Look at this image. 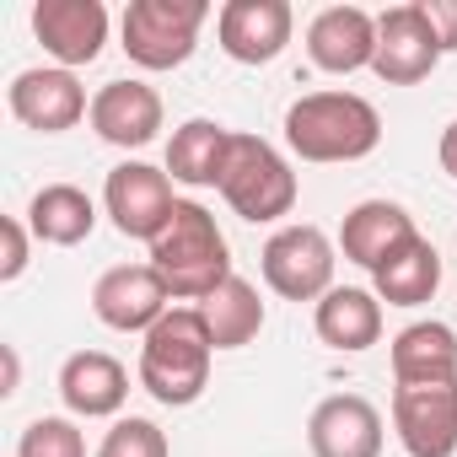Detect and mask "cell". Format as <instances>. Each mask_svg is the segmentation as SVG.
<instances>
[{"label":"cell","instance_id":"1","mask_svg":"<svg viewBox=\"0 0 457 457\" xmlns=\"http://www.w3.org/2000/svg\"><path fill=\"white\" fill-rule=\"evenodd\" d=\"M151 270L167 280L172 302H204L232 280V248L215 215L199 199H178L172 220L162 226V237L151 243Z\"/></svg>","mask_w":457,"mask_h":457},{"label":"cell","instance_id":"2","mask_svg":"<svg viewBox=\"0 0 457 457\" xmlns=\"http://www.w3.org/2000/svg\"><path fill=\"white\" fill-rule=\"evenodd\" d=\"M210 355H215V339L204 312L172 307L140 345V387L167 409H188L210 387Z\"/></svg>","mask_w":457,"mask_h":457},{"label":"cell","instance_id":"3","mask_svg":"<svg viewBox=\"0 0 457 457\" xmlns=\"http://www.w3.org/2000/svg\"><path fill=\"white\" fill-rule=\"evenodd\" d=\"M382 140V113L355 92H307L286 108V145L302 162H361Z\"/></svg>","mask_w":457,"mask_h":457},{"label":"cell","instance_id":"4","mask_svg":"<svg viewBox=\"0 0 457 457\" xmlns=\"http://www.w3.org/2000/svg\"><path fill=\"white\" fill-rule=\"evenodd\" d=\"M220 199L232 204L243 220H280L296 210V172L291 162L259 140V135H232V156H226V172H220Z\"/></svg>","mask_w":457,"mask_h":457},{"label":"cell","instance_id":"5","mask_svg":"<svg viewBox=\"0 0 457 457\" xmlns=\"http://www.w3.org/2000/svg\"><path fill=\"white\" fill-rule=\"evenodd\" d=\"M204 17H210L204 0H129L119 22L124 54L140 71H178L199 49Z\"/></svg>","mask_w":457,"mask_h":457},{"label":"cell","instance_id":"6","mask_svg":"<svg viewBox=\"0 0 457 457\" xmlns=\"http://www.w3.org/2000/svg\"><path fill=\"white\" fill-rule=\"evenodd\" d=\"M334 243L323 226H280V232L264 243L259 253V270H264V286L286 302H323L334 291Z\"/></svg>","mask_w":457,"mask_h":457},{"label":"cell","instance_id":"7","mask_svg":"<svg viewBox=\"0 0 457 457\" xmlns=\"http://www.w3.org/2000/svg\"><path fill=\"white\" fill-rule=\"evenodd\" d=\"M103 210L113 215V226L124 237H140V243H156L162 226L172 220L178 210V194H172V178L151 162H119L103 183Z\"/></svg>","mask_w":457,"mask_h":457},{"label":"cell","instance_id":"8","mask_svg":"<svg viewBox=\"0 0 457 457\" xmlns=\"http://www.w3.org/2000/svg\"><path fill=\"white\" fill-rule=\"evenodd\" d=\"M6 103H12V119L38 129V135H65L76 129L81 119H92V97L87 87L76 81V71H60V65H33L22 71L12 87H6Z\"/></svg>","mask_w":457,"mask_h":457},{"label":"cell","instance_id":"9","mask_svg":"<svg viewBox=\"0 0 457 457\" xmlns=\"http://www.w3.org/2000/svg\"><path fill=\"white\" fill-rule=\"evenodd\" d=\"M92 312L113 334H151L172 312V291H167V280L151 264H119V270L97 275Z\"/></svg>","mask_w":457,"mask_h":457},{"label":"cell","instance_id":"10","mask_svg":"<svg viewBox=\"0 0 457 457\" xmlns=\"http://www.w3.org/2000/svg\"><path fill=\"white\" fill-rule=\"evenodd\" d=\"M393 430L409 457L457 452V382H403L393 393Z\"/></svg>","mask_w":457,"mask_h":457},{"label":"cell","instance_id":"11","mask_svg":"<svg viewBox=\"0 0 457 457\" xmlns=\"http://www.w3.org/2000/svg\"><path fill=\"white\" fill-rule=\"evenodd\" d=\"M291 33H296L291 0H226L215 12V38H220L226 60H237V65L280 60Z\"/></svg>","mask_w":457,"mask_h":457},{"label":"cell","instance_id":"12","mask_svg":"<svg viewBox=\"0 0 457 457\" xmlns=\"http://www.w3.org/2000/svg\"><path fill=\"white\" fill-rule=\"evenodd\" d=\"M436 65H441V44H436V33L425 22V6H420V0H409V6H387L377 17V60H371V71L387 87H414Z\"/></svg>","mask_w":457,"mask_h":457},{"label":"cell","instance_id":"13","mask_svg":"<svg viewBox=\"0 0 457 457\" xmlns=\"http://www.w3.org/2000/svg\"><path fill=\"white\" fill-rule=\"evenodd\" d=\"M33 33L44 54L60 71L92 65L108 44V6L103 0H38L33 6Z\"/></svg>","mask_w":457,"mask_h":457},{"label":"cell","instance_id":"14","mask_svg":"<svg viewBox=\"0 0 457 457\" xmlns=\"http://www.w3.org/2000/svg\"><path fill=\"white\" fill-rule=\"evenodd\" d=\"M312 457H382V414L361 393H334L307 420Z\"/></svg>","mask_w":457,"mask_h":457},{"label":"cell","instance_id":"15","mask_svg":"<svg viewBox=\"0 0 457 457\" xmlns=\"http://www.w3.org/2000/svg\"><path fill=\"white\" fill-rule=\"evenodd\" d=\"M307 54L328 76H355L371 71L377 60V17L361 6H328L307 22Z\"/></svg>","mask_w":457,"mask_h":457},{"label":"cell","instance_id":"16","mask_svg":"<svg viewBox=\"0 0 457 457\" xmlns=\"http://www.w3.org/2000/svg\"><path fill=\"white\" fill-rule=\"evenodd\" d=\"M92 129H97V140H108L119 151L151 145L156 129H162V97H156V87H145V81H108V87H97V97H92Z\"/></svg>","mask_w":457,"mask_h":457},{"label":"cell","instance_id":"17","mask_svg":"<svg viewBox=\"0 0 457 457\" xmlns=\"http://www.w3.org/2000/svg\"><path fill=\"white\" fill-rule=\"evenodd\" d=\"M420 232H414V215L403 210V204H393V199H361L350 215H345V226H339V248H345V259L350 264H361V270H377V264H387L403 243H414Z\"/></svg>","mask_w":457,"mask_h":457},{"label":"cell","instance_id":"18","mask_svg":"<svg viewBox=\"0 0 457 457\" xmlns=\"http://www.w3.org/2000/svg\"><path fill=\"white\" fill-rule=\"evenodd\" d=\"M60 398L71 414L81 420H108L124 409L129 398V371L124 361H113L108 350H76L65 366H60Z\"/></svg>","mask_w":457,"mask_h":457},{"label":"cell","instance_id":"19","mask_svg":"<svg viewBox=\"0 0 457 457\" xmlns=\"http://www.w3.org/2000/svg\"><path fill=\"white\" fill-rule=\"evenodd\" d=\"M312 323H318V339H323L328 350L361 355V350H371V345L382 339V302H377V291L334 286V291L318 302Z\"/></svg>","mask_w":457,"mask_h":457},{"label":"cell","instance_id":"20","mask_svg":"<svg viewBox=\"0 0 457 457\" xmlns=\"http://www.w3.org/2000/svg\"><path fill=\"white\" fill-rule=\"evenodd\" d=\"M232 135L215 119H188L183 129H172L167 140V172L172 183H188V188H220V172H226V156H232Z\"/></svg>","mask_w":457,"mask_h":457},{"label":"cell","instance_id":"21","mask_svg":"<svg viewBox=\"0 0 457 457\" xmlns=\"http://www.w3.org/2000/svg\"><path fill=\"white\" fill-rule=\"evenodd\" d=\"M92 226H97V204L87 188L76 183H44L28 204V232L49 248H76L92 237Z\"/></svg>","mask_w":457,"mask_h":457},{"label":"cell","instance_id":"22","mask_svg":"<svg viewBox=\"0 0 457 457\" xmlns=\"http://www.w3.org/2000/svg\"><path fill=\"white\" fill-rule=\"evenodd\" d=\"M371 291L387 307H425L441 291V253H436V243L430 237L403 243L387 264L371 270Z\"/></svg>","mask_w":457,"mask_h":457},{"label":"cell","instance_id":"23","mask_svg":"<svg viewBox=\"0 0 457 457\" xmlns=\"http://www.w3.org/2000/svg\"><path fill=\"white\" fill-rule=\"evenodd\" d=\"M393 382H457V334L436 318L409 323L393 339Z\"/></svg>","mask_w":457,"mask_h":457},{"label":"cell","instance_id":"24","mask_svg":"<svg viewBox=\"0 0 457 457\" xmlns=\"http://www.w3.org/2000/svg\"><path fill=\"white\" fill-rule=\"evenodd\" d=\"M199 312H204V323H210L215 350H243V345H253L259 328H264V296H259V286L243 280V275H232L215 296H204Z\"/></svg>","mask_w":457,"mask_h":457},{"label":"cell","instance_id":"25","mask_svg":"<svg viewBox=\"0 0 457 457\" xmlns=\"http://www.w3.org/2000/svg\"><path fill=\"white\" fill-rule=\"evenodd\" d=\"M17 457H87V436L76 430V420L65 414H44L22 430Z\"/></svg>","mask_w":457,"mask_h":457},{"label":"cell","instance_id":"26","mask_svg":"<svg viewBox=\"0 0 457 457\" xmlns=\"http://www.w3.org/2000/svg\"><path fill=\"white\" fill-rule=\"evenodd\" d=\"M97 457H172V446H167V430H162L156 420L124 414V420H113V430L103 436Z\"/></svg>","mask_w":457,"mask_h":457},{"label":"cell","instance_id":"27","mask_svg":"<svg viewBox=\"0 0 457 457\" xmlns=\"http://www.w3.org/2000/svg\"><path fill=\"white\" fill-rule=\"evenodd\" d=\"M0 243H6V253H0V280L12 286L28 270V226L17 215H6V220H0Z\"/></svg>","mask_w":457,"mask_h":457},{"label":"cell","instance_id":"28","mask_svg":"<svg viewBox=\"0 0 457 457\" xmlns=\"http://www.w3.org/2000/svg\"><path fill=\"white\" fill-rule=\"evenodd\" d=\"M420 6H425V22H430L441 54H452L457 49V0H420Z\"/></svg>","mask_w":457,"mask_h":457},{"label":"cell","instance_id":"29","mask_svg":"<svg viewBox=\"0 0 457 457\" xmlns=\"http://www.w3.org/2000/svg\"><path fill=\"white\" fill-rule=\"evenodd\" d=\"M0 361H6V382H0V398H12L17 382H22V361H17V345H0Z\"/></svg>","mask_w":457,"mask_h":457},{"label":"cell","instance_id":"30","mask_svg":"<svg viewBox=\"0 0 457 457\" xmlns=\"http://www.w3.org/2000/svg\"><path fill=\"white\" fill-rule=\"evenodd\" d=\"M436 156H441V172H452V178H457V119L441 129V145H436Z\"/></svg>","mask_w":457,"mask_h":457}]
</instances>
